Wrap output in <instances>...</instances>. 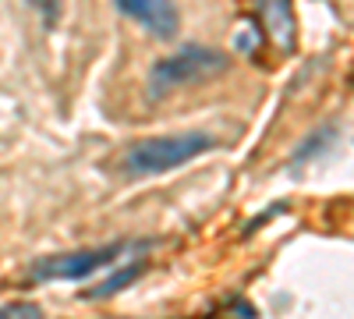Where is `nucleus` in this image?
Here are the masks:
<instances>
[{"instance_id": "nucleus-6", "label": "nucleus", "mask_w": 354, "mask_h": 319, "mask_svg": "<svg viewBox=\"0 0 354 319\" xmlns=\"http://www.w3.org/2000/svg\"><path fill=\"white\" fill-rule=\"evenodd\" d=\"M142 273H145V263H128L124 270L110 273L103 284L88 287V291H82V302H103V298H110V295H117V291H124V287H128V284H135Z\"/></svg>"}, {"instance_id": "nucleus-2", "label": "nucleus", "mask_w": 354, "mask_h": 319, "mask_svg": "<svg viewBox=\"0 0 354 319\" xmlns=\"http://www.w3.org/2000/svg\"><path fill=\"white\" fill-rule=\"evenodd\" d=\"M227 53L213 50V46H202V43H188L185 50H177L163 61L153 64L149 71V96H163L170 89H181V85L192 82H205L220 71H227Z\"/></svg>"}, {"instance_id": "nucleus-7", "label": "nucleus", "mask_w": 354, "mask_h": 319, "mask_svg": "<svg viewBox=\"0 0 354 319\" xmlns=\"http://www.w3.org/2000/svg\"><path fill=\"white\" fill-rule=\"evenodd\" d=\"M0 319H46V316L36 302H11V305H0Z\"/></svg>"}, {"instance_id": "nucleus-9", "label": "nucleus", "mask_w": 354, "mask_h": 319, "mask_svg": "<svg viewBox=\"0 0 354 319\" xmlns=\"http://www.w3.org/2000/svg\"><path fill=\"white\" fill-rule=\"evenodd\" d=\"M255 43H259V36L252 33V28H245V33H238V36H234V46H238V50H245V53H255Z\"/></svg>"}, {"instance_id": "nucleus-4", "label": "nucleus", "mask_w": 354, "mask_h": 319, "mask_svg": "<svg viewBox=\"0 0 354 319\" xmlns=\"http://www.w3.org/2000/svg\"><path fill=\"white\" fill-rule=\"evenodd\" d=\"M117 11L135 18L145 33H153L156 39H170L181 25L174 0H117Z\"/></svg>"}, {"instance_id": "nucleus-8", "label": "nucleus", "mask_w": 354, "mask_h": 319, "mask_svg": "<svg viewBox=\"0 0 354 319\" xmlns=\"http://www.w3.org/2000/svg\"><path fill=\"white\" fill-rule=\"evenodd\" d=\"M43 18H46V25H57V18H61V11H64V0H28Z\"/></svg>"}, {"instance_id": "nucleus-5", "label": "nucleus", "mask_w": 354, "mask_h": 319, "mask_svg": "<svg viewBox=\"0 0 354 319\" xmlns=\"http://www.w3.org/2000/svg\"><path fill=\"white\" fill-rule=\"evenodd\" d=\"M259 18L266 36L273 39L280 53H290L298 43V18H294V0H259Z\"/></svg>"}, {"instance_id": "nucleus-3", "label": "nucleus", "mask_w": 354, "mask_h": 319, "mask_svg": "<svg viewBox=\"0 0 354 319\" xmlns=\"http://www.w3.org/2000/svg\"><path fill=\"white\" fill-rule=\"evenodd\" d=\"M128 252L124 241H113L103 248H85V252H61V255H46L39 263H32V280H85L110 266L113 259H121Z\"/></svg>"}, {"instance_id": "nucleus-1", "label": "nucleus", "mask_w": 354, "mask_h": 319, "mask_svg": "<svg viewBox=\"0 0 354 319\" xmlns=\"http://www.w3.org/2000/svg\"><path fill=\"white\" fill-rule=\"evenodd\" d=\"M216 146L213 135L205 131H177V135H156V138H142L124 153V170L135 178H149V174H167L192 163L195 156L209 153Z\"/></svg>"}]
</instances>
